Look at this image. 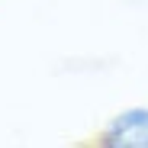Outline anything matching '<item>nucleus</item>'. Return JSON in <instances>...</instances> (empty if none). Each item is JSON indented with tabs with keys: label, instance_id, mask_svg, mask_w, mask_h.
I'll list each match as a JSON object with an SVG mask.
<instances>
[{
	"label": "nucleus",
	"instance_id": "nucleus-1",
	"mask_svg": "<svg viewBox=\"0 0 148 148\" xmlns=\"http://www.w3.org/2000/svg\"><path fill=\"white\" fill-rule=\"evenodd\" d=\"M100 145L113 148H148V110H122L100 132Z\"/></svg>",
	"mask_w": 148,
	"mask_h": 148
}]
</instances>
